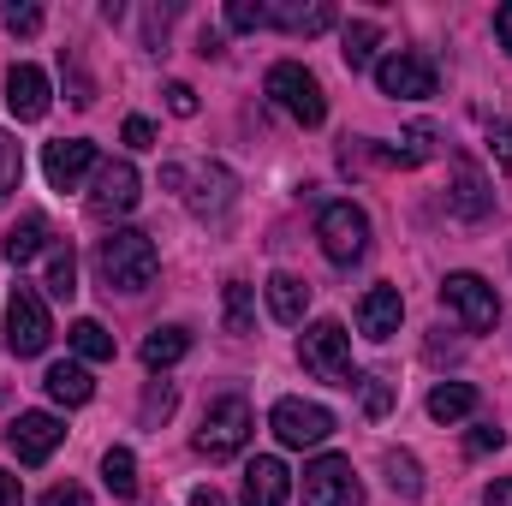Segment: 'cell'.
Masks as SVG:
<instances>
[{
    "instance_id": "1",
    "label": "cell",
    "mask_w": 512,
    "mask_h": 506,
    "mask_svg": "<svg viewBox=\"0 0 512 506\" xmlns=\"http://www.w3.org/2000/svg\"><path fill=\"white\" fill-rule=\"evenodd\" d=\"M155 268H161V251H155V239L149 233H108L102 245H96V274H102V286L108 292H143L149 280H155Z\"/></svg>"
},
{
    "instance_id": "2",
    "label": "cell",
    "mask_w": 512,
    "mask_h": 506,
    "mask_svg": "<svg viewBox=\"0 0 512 506\" xmlns=\"http://www.w3.org/2000/svg\"><path fill=\"white\" fill-rule=\"evenodd\" d=\"M298 364L328 387H358V370H352V334L340 322H310L304 340H298Z\"/></svg>"
},
{
    "instance_id": "3",
    "label": "cell",
    "mask_w": 512,
    "mask_h": 506,
    "mask_svg": "<svg viewBox=\"0 0 512 506\" xmlns=\"http://www.w3.org/2000/svg\"><path fill=\"white\" fill-rule=\"evenodd\" d=\"M256 417L251 405L239 399V393H227V399H215L209 411H203V429H197V453L209 459V465H221V459H233V453H245V441H251Z\"/></svg>"
},
{
    "instance_id": "4",
    "label": "cell",
    "mask_w": 512,
    "mask_h": 506,
    "mask_svg": "<svg viewBox=\"0 0 512 506\" xmlns=\"http://www.w3.org/2000/svg\"><path fill=\"white\" fill-rule=\"evenodd\" d=\"M262 90H268V96H274V108H280V114H292L298 126H322V120H328V96H322L316 72H304L298 60H280V66H268Z\"/></svg>"
},
{
    "instance_id": "5",
    "label": "cell",
    "mask_w": 512,
    "mask_h": 506,
    "mask_svg": "<svg viewBox=\"0 0 512 506\" xmlns=\"http://www.w3.org/2000/svg\"><path fill=\"white\" fill-rule=\"evenodd\" d=\"M316 239H322V256L334 268H352V262H364V251H370V215L358 203H328L316 215Z\"/></svg>"
},
{
    "instance_id": "6",
    "label": "cell",
    "mask_w": 512,
    "mask_h": 506,
    "mask_svg": "<svg viewBox=\"0 0 512 506\" xmlns=\"http://www.w3.org/2000/svg\"><path fill=\"white\" fill-rule=\"evenodd\" d=\"M48 340H54V316H48L42 292L12 286V298H6V346L18 358H36V352H48Z\"/></svg>"
},
{
    "instance_id": "7",
    "label": "cell",
    "mask_w": 512,
    "mask_h": 506,
    "mask_svg": "<svg viewBox=\"0 0 512 506\" xmlns=\"http://www.w3.org/2000/svg\"><path fill=\"white\" fill-rule=\"evenodd\" d=\"M441 304L459 316L465 334H489L501 322V298H495V286L483 274H447L441 280Z\"/></svg>"
},
{
    "instance_id": "8",
    "label": "cell",
    "mask_w": 512,
    "mask_h": 506,
    "mask_svg": "<svg viewBox=\"0 0 512 506\" xmlns=\"http://www.w3.org/2000/svg\"><path fill=\"white\" fill-rule=\"evenodd\" d=\"M304 506H358L364 501V483H358V471H352V459H340V453H322L316 465H304Z\"/></svg>"
},
{
    "instance_id": "9",
    "label": "cell",
    "mask_w": 512,
    "mask_h": 506,
    "mask_svg": "<svg viewBox=\"0 0 512 506\" xmlns=\"http://www.w3.org/2000/svg\"><path fill=\"white\" fill-rule=\"evenodd\" d=\"M268 429L280 435V447H322L334 435V411L316 399H280L268 411Z\"/></svg>"
},
{
    "instance_id": "10",
    "label": "cell",
    "mask_w": 512,
    "mask_h": 506,
    "mask_svg": "<svg viewBox=\"0 0 512 506\" xmlns=\"http://www.w3.org/2000/svg\"><path fill=\"white\" fill-rule=\"evenodd\" d=\"M60 441H66V423H60L54 411H18V417L6 423V447H12L18 465H48Z\"/></svg>"
},
{
    "instance_id": "11",
    "label": "cell",
    "mask_w": 512,
    "mask_h": 506,
    "mask_svg": "<svg viewBox=\"0 0 512 506\" xmlns=\"http://www.w3.org/2000/svg\"><path fill=\"white\" fill-rule=\"evenodd\" d=\"M137 197H143V179H137V167H131V161H102V167H96L90 215H102V221L131 215V209H137Z\"/></svg>"
},
{
    "instance_id": "12",
    "label": "cell",
    "mask_w": 512,
    "mask_h": 506,
    "mask_svg": "<svg viewBox=\"0 0 512 506\" xmlns=\"http://www.w3.org/2000/svg\"><path fill=\"white\" fill-rule=\"evenodd\" d=\"M376 84L393 102H429L435 96V66L423 54H387V60H376Z\"/></svg>"
},
{
    "instance_id": "13",
    "label": "cell",
    "mask_w": 512,
    "mask_h": 506,
    "mask_svg": "<svg viewBox=\"0 0 512 506\" xmlns=\"http://www.w3.org/2000/svg\"><path fill=\"white\" fill-rule=\"evenodd\" d=\"M90 167H96V143H90V137H60V143L42 149V173H48L54 191H78V179H84Z\"/></svg>"
},
{
    "instance_id": "14",
    "label": "cell",
    "mask_w": 512,
    "mask_h": 506,
    "mask_svg": "<svg viewBox=\"0 0 512 506\" xmlns=\"http://www.w3.org/2000/svg\"><path fill=\"white\" fill-rule=\"evenodd\" d=\"M233 203H239V179H233L221 161H203V167H197V191H191V209H197L203 221H215V227H221V221L233 215Z\"/></svg>"
},
{
    "instance_id": "15",
    "label": "cell",
    "mask_w": 512,
    "mask_h": 506,
    "mask_svg": "<svg viewBox=\"0 0 512 506\" xmlns=\"http://www.w3.org/2000/svg\"><path fill=\"white\" fill-rule=\"evenodd\" d=\"M399 322H405V298H399V286H370L364 304H358V334H364V340H393Z\"/></svg>"
},
{
    "instance_id": "16",
    "label": "cell",
    "mask_w": 512,
    "mask_h": 506,
    "mask_svg": "<svg viewBox=\"0 0 512 506\" xmlns=\"http://www.w3.org/2000/svg\"><path fill=\"white\" fill-rule=\"evenodd\" d=\"M6 108H12V120H42L48 114V72L42 66H12L6 72Z\"/></svg>"
},
{
    "instance_id": "17",
    "label": "cell",
    "mask_w": 512,
    "mask_h": 506,
    "mask_svg": "<svg viewBox=\"0 0 512 506\" xmlns=\"http://www.w3.org/2000/svg\"><path fill=\"white\" fill-rule=\"evenodd\" d=\"M447 209H453L459 221H483V215L495 209V191H489V179H483V167H477V161H459V167H453Z\"/></svg>"
},
{
    "instance_id": "18",
    "label": "cell",
    "mask_w": 512,
    "mask_h": 506,
    "mask_svg": "<svg viewBox=\"0 0 512 506\" xmlns=\"http://www.w3.org/2000/svg\"><path fill=\"white\" fill-rule=\"evenodd\" d=\"M286 495H292V471L280 459H251L245 465V489H239L245 506H286Z\"/></svg>"
},
{
    "instance_id": "19",
    "label": "cell",
    "mask_w": 512,
    "mask_h": 506,
    "mask_svg": "<svg viewBox=\"0 0 512 506\" xmlns=\"http://www.w3.org/2000/svg\"><path fill=\"white\" fill-rule=\"evenodd\" d=\"M42 251H54V239H48V221L42 215H18V227H6V239H0V256L6 262H36Z\"/></svg>"
},
{
    "instance_id": "20",
    "label": "cell",
    "mask_w": 512,
    "mask_h": 506,
    "mask_svg": "<svg viewBox=\"0 0 512 506\" xmlns=\"http://www.w3.org/2000/svg\"><path fill=\"white\" fill-rule=\"evenodd\" d=\"M304 310H310V286L298 274H268V316L286 322V328H298Z\"/></svg>"
},
{
    "instance_id": "21",
    "label": "cell",
    "mask_w": 512,
    "mask_h": 506,
    "mask_svg": "<svg viewBox=\"0 0 512 506\" xmlns=\"http://www.w3.org/2000/svg\"><path fill=\"white\" fill-rule=\"evenodd\" d=\"M268 24L292 30V36H322L334 30V6L328 0H310V6H268Z\"/></svg>"
},
{
    "instance_id": "22",
    "label": "cell",
    "mask_w": 512,
    "mask_h": 506,
    "mask_svg": "<svg viewBox=\"0 0 512 506\" xmlns=\"http://www.w3.org/2000/svg\"><path fill=\"white\" fill-rule=\"evenodd\" d=\"M435 149H441V131L435 126H411L399 143H387L382 161L387 167H423V161H435Z\"/></svg>"
},
{
    "instance_id": "23",
    "label": "cell",
    "mask_w": 512,
    "mask_h": 506,
    "mask_svg": "<svg viewBox=\"0 0 512 506\" xmlns=\"http://www.w3.org/2000/svg\"><path fill=\"white\" fill-rule=\"evenodd\" d=\"M42 387H48L54 405H90V393H96V381H90L84 364H54V370L42 376Z\"/></svg>"
},
{
    "instance_id": "24",
    "label": "cell",
    "mask_w": 512,
    "mask_h": 506,
    "mask_svg": "<svg viewBox=\"0 0 512 506\" xmlns=\"http://www.w3.org/2000/svg\"><path fill=\"white\" fill-rule=\"evenodd\" d=\"M477 411V387L471 381H441L435 393H429V417L435 423H459V417H471Z\"/></svg>"
},
{
    "instance_id": "25",
    "label": "cell",
    "mask_w": 512,
    "mask_h": 506,
    "mask_svg": "<svg viewBox=\"0 0 512 506\" xmlns=\"http://www.w3.org/2000/svg\"><path fill=\"white\" fill-rule=\"evenodd\" d=\"M185 352H191V334H185L179 322H167V328H155V334L143 340V364H149V370H167V364H179Z\"/></svg>"
},
{
    "instance_id": "26",
    "label": "cell",
    "mask_w": 512,
    "mask_h": 506,
    "mask_svg": "<svg viewBox=\"0 0 512 506\" xmlns=\"http://www.w3.org/2000/svg\"><path fill=\"white\" fill-rule=\"evenodd\" d=\"M66 340H72V352H78L84 364H114V334H108L102 322H90V316H84V322H72V334H66Z\"/></svg>"
},
{
    "instance_id": "27",
    "label": "cell",
    "mask_w": 512,
    "mask_h": 506,
    "mask_svg": "<svg viewBox=\"0 0 512 506\" xmlns=\"http://www.w3.org/2000/svg\"><path fill=\"white\" fill-rule=\"evenodd\" d=\"M376 42H382V30H376L370 18H358V24H346V36H340V60H346L352 72H364V66L376 60Z\"/></svg>"
},
{
    "instance_id": "28",
    "label": "cell",
    "mask_w": 512,
    "mask_h": 506,
    "mask_svg": "<svg viewBox=\"0 0 512 506\" xmlns=\"http://www.w3.org/2000/svg\"><path fill=\"white\" fill-rule=\"evenodd\" d=\"M382 471H387V489H393L399 501H417V495H423V471H417L411 453H382Z\"/></svg>"
},
{
    "instance_id": "29",
    "label": "cell",
    "mask_w": 512,
    "mask_h": 506,
    "mask_svg": "<svg viewBox=\"0 0 512 506\" xmlns=\"http://www.w3.org/2000/svg\"><path fill=\"white\" fill-rule=\"evenodd\" d=\"M102 483H108V495H120V501L137 495V459H131V447H108V459H102Z\"/></svg>"
},
{
    "instance_id": "30",
    "label": "cell",
    "mask_w": 512,
    "mask_h": 506,
    "mask_svg": "<svg viewBox=\"0 0 512 506\" xmlns=\"http://www.w3.org/2000/svg\"><path fill=\"white\" fill-rule=\"evenodd\" d=\"M54 298H72L78 292V256H72V245H54L48 251V280H42Z\"/></svg>"
},
{
    "instance_id": "31",
    "label": "cell",
    "mask_w": 512,
    "mask_h": 506,
    "mask_svg": "<svg viewBox=\"0 0 512 506\" xmlns=\"http://www.w3.org/2000/svg\"><path fill=\"white\" fill-rule=\"evenodd\" d=\"M227 334H251V322H256V304H251V286L245 280H227Z\"/></svg>"
},
{
    "instance_id": "32",
    "label": "cell",
    "mask_w": 512,
    "mask_h": 506,
    "mask_svg": "<svg viewBox=\"0 0 512 506\" xmlns=\"http://www.w3.org/2000/svg\"><path fill=\"white\" fill-rule=\"evenodd\" d=\"M18 173H24V155H18V137L0 131V197L18 191Z\"/></svg>"
},
{
    "instance_id": "33",
    "label": "cell",
    "mask_w": 512,
    "mask_h": 506,
    "mask_svg": "<svg viewBox=\"0 0 512 506\" xmlns=\"http://www.w3.org/2000/svg\"><path fill=\"white\" fill-rule=\"evenodd\" d=\"M173 381H149V393H143V423H167V411H173Z\"/></svg>"
},
{
    "instance_id": "34",
    "label": "cell",
    "mask_w": 512,
    "mask_h": 506,
    "mask_svg": "<svg viewBox=\"0 0 512 506\" xmlns=\"http://www.w3.org/2000/svg\"><path fill=\"white\" fill-rule=\"evenodd\" d=\"M227 24H233V30H262V24H268V6H262V0H233V6H227Z\"/></svg>"
},
{
    "instance_id": "35",
    "label": "cell",
    "mask_w": 512,
    "mask_h": 506,
    "mask_svg": "<svg viewBox=\"0 0 512 506\" xmlns=\"http://www.w3.org/2000/svg\"><path fill=\"white\" fill-rule=\"evenodd\" d=\"M60 66H66V78H72V102L90 108V102H96V84L84 78V60H78V54H60Z\"/></svg>"
},
{
    "instance_id": "36",
    "label": "cell",
    "mask_w": 512,
    "mask_h": 506,
    "mask_svg": "<svg viewBox=\"0 0 512 506\" xmlns=\"http://www.w3.org/2000/svg\"><path fill=\"white\" fill-rule=\"evenodd\" d=\"M358 387H364V411H370V417H387V405H393V387H387L382 376H358Z\"/></svg>"
},
{
    "instance_id": "37",
    "label": "cell",
    "mask_w": 512,
    "mask_h": 506,
    "mask_svg": "<svg viewBox=\"0 0 512 506\" xmlns=\"http://www.w3.org/2000/svg\"><path fill=\"white\" fill-rule=\"evenodd\" d=\"M6 30H12V36H36V30H42V6H18V0H12V6H6Z\"/></svg>"
},
{
    "instance_id": "38",
    "label": "cell",
    "mask_w": 512,
    "mask_h": 506,
    "mask_svg": "<svg viewBox=\"0 0 512 506\" xmlns=\"http://www.w3.org/2000/svg\"><path fill=\"white\" fill-rule=\"evenodd\" d=\"M507 447V429L501 423H477L471 429V453H501Z\"/></svg>"
},
{
    "instance_id": "39",
    "label": "cell",
    "mask_w": 512,
    "mask_h": 506,
    "mask_svg": "<svg viewBox=\"0 0 512 506\" xmlns=\"http://www.w3.org/2000/svg\"><path fill=\"white\" fill-rule=\"evenodd\" d=\"M489 155H495L501 167H512V120H495V126H489Z\"/></svg>"
},
{
    "instance_id": "40",
    "label": "cell",
    "mask_w": 512,
    "mask_h": 506,
    "mask_svg": "<svg viewBox=\"0 0 512 506\" xmlns=\"http://www.w3.org/2000/svg\"><path fill=\"white\" fill-rule=\"evenodd\" d=\"M167 108H173L179 120H191V114H197V90H191V84H167Z\"/></svg>"
},
{
    "instance_id": "41",
    "label": "cell",
    "mask_w": 512,
    "mask_h": 506,
    "mask_svg": "<svg viewBox=\"0 0 512 506\" xmlns=\"http://www.w3.org/2000/svg\"><path fill=\"white\" fill-rule=\"evenodd\" d=\"M42 506H90V495H84L78 483H54V489L42 495Z\"/></svg>"
},
{
    "instance_id": "42",
    "label": "cell",
    "mask_w": 512,
    "mask_h": 506,
    "mask_svg": "<svg viewBox=\"0 0 512 506\" xmlns=\"http://www.w3.org/2000/svg\"><path fill=\"white\" fill-rule=\"evenodd\" d=\"M126 143L131 149H155V126L149 120H126Z\"/></svg>"
},
{
    "instance_id": "43",
    "label": "cell",
    "mask_w": 512,
    "mask_h": 506,
    "mask_svg": "<svg viewBox=\"0 0 512 506\" xmlns=\"http://www.w3.org/2000/svg\"><path fill=\"white\" fill-rule=\"evenodd\" d=\"M495 42L512 54V0H507V6H495Z\"/></svg>"
},
{
    "instance_id": "44",
    "label": "cell",
    "mask_w": 512,
    "mask_h": 506,
    "mask_svg": "<svg viewBox=\"0 0 512 506\" xmlns=\"http://www.w3.org/2000/svg\"><path fill=\"white\" fill-rule=\"evenodd\" d=\"M483 506H512V477H501V483H489V495H483Z\"/></svg>"
},
{
    "instance_id": "45",
    "label": "cell",
    "mask_w": 512,
    "mask_h": 506,
    "mask_svg": "<svg viewBox=\"0 0 512 506\" xmlns=\"http://www.w3.org/2000/svg\"><path fill=\"white\" fill-rule=\"evenodd\" d=\"M0 506H24V489H18V477H6V471H0Z\"/></svg>"
},
{
    "instance_id": "46",
    "label": "cell",
    "mask_w": 512,
    "mask_h": 506,
    "mask_svg": "<svg viewBox=\"0 0 512 506\" xmlns=\"http://www.w3.org/2000/svg\"><path fill=\"white\" fill-rule=\"evenodd\" d=\"M191 506H227L221 489H191Z\"/></svg>"
},
{
    "instance_id": "47",
    "label": "cell",
    "mask_w": 512,
    "mask_h": 506,
    "mask_svg": "<svg viewBox=\"0 0 512 506\" xmlns=\"http://www.w3.org/2000/svg\"><path fill=\"white\" fill-rule=\"evenodd\" d=\"M0 405H6V387H0Z\"/></svg>"
}]
</instances>
